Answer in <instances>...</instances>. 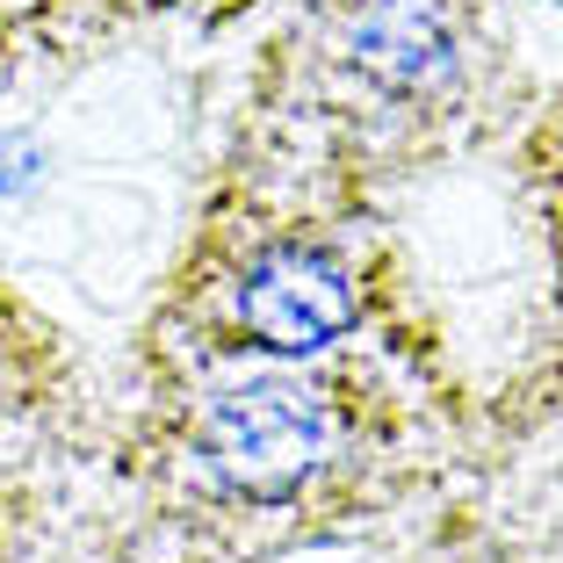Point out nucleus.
I'll use <instances>...</instances> for the list:
<instances>
[{
    "mask_svg": "<svg viewBox=\"0 0 563 563\" xmlns=\"http://www.w3.org/2000/svg\"><path fill=\"white\" fill-rule=\"evenodd\" d=\"M332 448V412L297 376H246L202 412V455L232 492L289 498Z\"/></svg>",
    "mask_w": 563,
    "mask_h": 563,
    "instance_id": "nucleus-1",
    "label": "nucleus"
},
{
    "mask_svg": "<svg viewBox=\"0 0 563 563\" xmlns=\"http://www.w3.org/2000/svg\"><path fill=\"white\" fill-rule=\"evenodd\" d=\"M239 318H246V332L261 347L311 354L354 325V282L318 246H275L239 282Z\"/></svg>",
    "mask_w": 563,
    "mask_h": 563,
    "instance_id": "nucleus-2",
    "label": "nucleus"
},
{
    "mask_svg": "<svg viewBox=\"0 0 563 563\" xmlns=\"http://www.w3.org/2000/svg\"><path fill=\"white\" fill-rule=\"evenodd\" d=\"M354 66L390 95H427L455 73V30L441 22V8L427 0H383L354 22Z\"/></svg>",
    "mask_w": 563,
    "mask_h": 563,
    "instance_id": "nucleus-3",
    "label": "nucleus"
}]
</instances>
